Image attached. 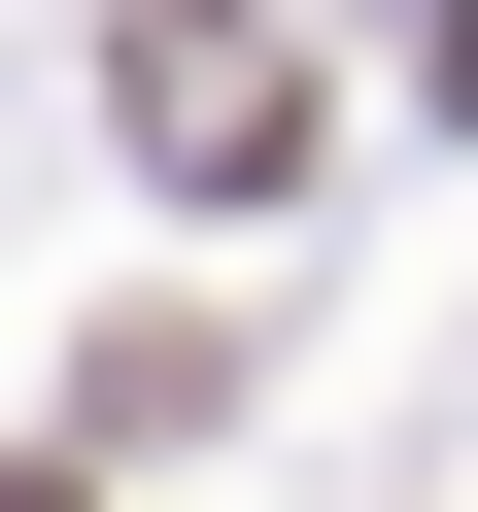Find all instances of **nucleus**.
Instances as JSON below:
<instances>
[{"label": "nucleus", "mask_w": 478, "mask_h": 512, "mask_svg": "<svg viewBox=\"0 0 478 512\" xmlns=\"http://www.w3.org/2000/svg\"><path fill=\"white\" fill-rule=\"evenodd\" d=\"M137 137H171V171L239 205V171H274V137H308V69H274V35H205V0H171V35H137Z\"/></svg>", "instance_id": "nucleus-1"}]
</instances>
